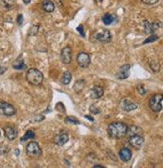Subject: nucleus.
Wrapping results in <instances>:
<instances>
[{
	"label": "nucleus",
	"instance_id": "obj_1",
	"mask_svg": "<svg viewBox=\"0 0 163 168\" xmlns=\"http://www.w3.org/2000/svg\"><path fill=\"white\" fill-rule=\"evenodd\" d=\"M128 126L122 122H113L107 128L109 136L113 139H121L127 135Z\"/></svg>",
	"mask_w": 163,
	"mask_h": 168
},
{
	"label": "nucleus",
	"instance_id": "obj_2",
	"mask_svg": "<svg viewBox=\"0 0 163 168\" xmlns=\"http://www.w3.org/2000/svg\"><path fill=\"white\" fill-rule=\"evenodd\" d=\"M25 79L31 86H40L43 82V74L39 69H37L35 68H31L29 69H27Z\"/></svg>",
	"mask_w": 163,
	"mask_h": 168
},
{
	"label": "nucleus",
	"instance_id": "obj_3",
	"mask_svg": "<svg viewBox=\"0 0 163 168\" xmlns=\"http://www.w3.org/2000/svg\"><path fill=\"white\" fill-rule=\"evenodd\" d=\"M162 101L163 94H154L149 100V107L153 112L158 113L162 110Z\"/></svg>",
	"mask_w": 163,
	"mask_h": 168
},
{
	"label": "nucleus",
	"instance_id": "obj_4",
	"mask_svg": "<svg viewBox=\"0 0 163 168\" xmlns=\"http://www.w3.org/2000/svg\"><path fill=\"white\" fill-rule=\"evenodd\" d=\"M27 156L31 158H37L41 155V149L38 145V143L35 141H31L26 145V150H25Z\"/></svg>",
	"mask_w": 163,
	"mask_h": 168
},
{
	"label": "nucleus",
	"instance_id": "obj_5",
	"mask_svg": "<svg viewBox=\"0 0 163 168\" xmlns=\"http://www.w3.org/2000/svg\"><path fill=\"white\" fill-rule=\"evenodd\" d=\"M94 37L97 41L102 43H108L112 40V34L108 29H100L96 31Z\"/></svg>",
	"mask_w": 163,
	"mask_h": 168
},
{
	"label": "nucleus",
	"instance_id": "obj_6",
	"mask_svg": "<svg viewBox=\"0 0 163 168\" xmlns=\"http://www.w3.org/2000/svg\"><path fill=\"white\" fill-rule=\"evenodd\" d=\"M16 113V109L11 104L5 102V101H0V114L3 116H7L10 117Z\"/></svg>",
	"mask_w": 163,
	"mask_h": 168
},
{
	"label": "nucleus",
	"instance_id": "obj_7",
	"mask_svg": "<svg viewBox=\"0 0 163 168\" xmlns=\"http://www.w3.org/2000/svg\"><path fill=\"white\" fill-rule=\"evenodd\" d=\"M143 26H144V32L147 34H153L154 32L162 26V23L160 21H154V22H150L145 20L143 22Z\"/></svg>",
	"mask_w": 163,
	"mask_h": 168
},
{
	"label": "nucleus",
	"instance_id": "obj_8",
	"mask_svg": "<svg viewBox=\"0 0 163 168\" xmlns=\"http://www.w3.org/2000/svg\"><path fill=\"white\" fill-rule=\"evenodd\" d=\"M128 142L134 149L139 150L144 143V137L141 136L140 134H135V135H132V136H129Z\"/></svg>",
	"mask_w": 163,
	"mask_h": 168
},
{
	"label": "nucleus",
	"instance_id": "obj_9",
	"mask_svg": "<svg viewBox=\"0 0 163 168\" xmlns=\"http://www.w3.org/2000/svg\"><path fill=\"white\" fill-rule=\"evenodd\" d=\"M77 63L81 68H88L91 64V57L87 53H80L77 57Z\"/></svg>",
	"mask_w": 163,
	"mask_h": 168
},
{
	"label": "nucleus",
	"instance_id": "obj_10",
	"mask_svg": "<svg viewBox=\"0 0 163 168\" xmlns=\"http://www.w3.org/2000/svg\"><path fill=\"white\" fill-rule=\"evenodd\" d=\"M72 58H73V50L69 46H66L64 48L60 51V59L64 64H71L72 62Z\"/></svg>",
	"mask_w": 163,
	"mask_h": 168
},
{
	"label": "nucleus",
	"instance_id": "obj_11",
	"mask_svg": "<svg viewBox=\"0 0 163 168\" xmlns=\"http://www.w3.org/2000/svg\"><path fill=\"white\" fill-rule=\"evenodd\" d=\"M4 135H5V137L9 141H12V140H14L17 137L18 132L16 128H14L13 126H5L4 127Z\"/></svg>",
	"mask_w": 163,
	"mask_h": 168
},
{
	"label": "nucleus",
	"instance_id": "obj_12",
	"mask_svg": "<svg viewBox=\"0 0 163 168\" xmlns=\"http://www.w3.org/2000/svg\"><path fill=\"white\" fill-rule=\"evenodd\" d=\"M130 74V64H124L120 68L118 73L116 74V78L118 80H126Z\"/></svg>",
	"mask_w": 163,
	"mask_h": 168
},
{
	"label": "nucleus",
	"instance_id": "obj_13",
	"mask_svg": "<svg viewBox=\"0 0 163 168\" xmlns=\"http://www.w3.org/2000/svg\"><path fill=\"white\" fill-rule=\"evenodd\" d=\"M68 141H69V135L64 131L59 133L58 135H55V137H54V143L57 144L58 146H64Z\"/></svg>",
	"mask_w": 163,
	"mask_h": 168
},
{
	"label": "nucleus",
	"instance_id": "obj_14",
	"mask_svg": "<svg viewBox=\"0 0 163 168\" xmlns=\"http://www.w3.org/2000/svg\"><path fill=\"white\" fill-rule=\"evenodd\" d=\"M121 108H122L124 111L126 112H131L134 111L138 108V105L136 103H134L132 101H129V100H123L121 102Z\"/></svg>",
	"mask_w": 163,
	"mask_h": 168
},
{
	"label": "nucleus",
	"instance_id": "obj_15",
	"mask_svg": "<svg viewBox=\"0 0 163 168\" xmlns=\"http://www.w3.org/2000/svg\"><path fill=\"white\" fill-rule=\"evenodd\" d=\"M119 157L123 162H128L132 158V152L129 148L124 147L119 151Z\"/></svg>",
	"mask_w": 163,
	"mask_h": 168
},
{
	"label": "nucleus",
	"instance_id": "obj_16",
	"mask_svg": "<svg viewBox=\"0 0 163 168\" xmlns=\"http://www.w3.org/2000/svg\"><path fill=\"white\" fill-rule=\"evenodd\" d=\"M104 95V89L100 86H94L91 89V97L93 99H100Z\"/></svg>",
	"mask_w": 163,
	"mask_h": 168
},
{
	"label": "nucleus",
	"instance_id": "obj_17",
	"mask_svg": "<svg viewBox=\"0 0 163 168\" xmlns=\"http://www.w3.org/2000/svg\"><path fill=\"white\" fill-rule=\"evenodd\" d=\"M116 19H117V16L115 14H112V13H106V14H104L103 17H102V21H103L105 25L113 24L114 21H116Z\"/></svg>",
	"mask_w": 163,
	"mask_h": 168
},
{
	"label": "nucleus",
	"instance_id": "obj_18",
	"mask_svg": "<svg viewBox=\"0 0 163 168\" xmlns=\"http://www.w3.org/2000/svg\"><path fill=\"white\" fill-rule=\"evenodd\" d=\"M41 6H43V9L46 12H53L55 9V5L53 1L50 0H44V1L41 3Z\"/></svg>",
	"mask_w": 163,
	"mask_h": 168
},
{
	"label": "nucleus",
	"instance_id": "obj_19",
	"mask_svg": "<svg viewBox=\"0 0 163 168\" xmlns=\"http://www.w3.org/2000/svg\"><path fill=\"white\" fill-rule=\"evenodd\" d=\"M12 68L14 69H16V71H22V69H26V64H25L24 62H23V59L21 58H19V59H17L14 63H13Z\"/></svg>",
	"mask_w": 163,
	"mask_h": 168
},
{
	"label": "nucleus",
	"instance_id": "obj_20",
	"mask_svg": "<svg viewBox=\"0 0 163 168\" xmlns=\"http://www.w3.org/2000/svg\"><path fill=\"white\" fill-rule=\"evenodd\" d=\"M0 5L5 10H9L15 6V1L14 0H0Z\"/></svg>",
	"mask_w": 163,
	"mask_h": 168
},
{
	"label": "nucleus",
	"instance_id": "obj_21",
	"mask_svg": "<svg viewBox=\"0 0 163 168\" xmlns=\"http://www.w3.org/2000/svg\"><path fill=\"white\" fill-rule=\"evenodd\" d=\"M142 130L137 127V126H130V127H128V130H127V134L129 135V136H132V135H135V134H139L141 133Z\"/></svg>",
	"mask_w": 163,
	"mask_h": 168
},
{
	"label": "nucleus",
	"instance_id": "obj_22",
	"mask_svg": "<svg viewBox=\"0 0 163 168\" xmlns=\"http://www.w3.org/2000/svg\"><path fill=\"white\" fill-rule=\"evenodd\" d=\"M149 66H150L151 69L153 72H159L160 71V63L158 62V60H155V59H152L149 62Z\"/></svg>",
	"mask_w": 163,
	"mask_h": 168
},
{
	"label": "nucleus",
	"instance_id": "obj_23",
	"mask_svg": "<svg viewBox=\"0 0 163 168\" xmlns=\"http://www.w3.org/2000/svg\"><path fill=\"white\" fill-rule=\"evenodd\" d=\"M84 87H85V81L84 80H80L74 83V90L76 93H81L83 91Z\"/></svg>",
	"mask_w": 163,
	"mask_h": 168
},
{
	"label": "nucleus",
	"instance_id": "obj_24",
	"mask_svg": "<svg viewBox=\"0 0 163 168\" xmlns=\"http://www.w3.org/2000/svg\"><path fill=\"white\" fill-rule=\"evenodd\" d=\"M72 81V74L71 73L69 72H66L62 77V84H64V85H69V83H71Z\"/></svg>",
	"mask_w": 163,
	"mask_h": 168
},
{
	"label": "nucleus",
	"instance_id": "obj_25",
	"mask_svg": "<svg viewBox=\"0 0 163 168\" xmlns=\"http://www.w3.org/2000/svg\"><path fill=\"white\" fill-rule=\"evenodd\" d=\"M34 137H35L34 132L32 131V130H28V131H26V133L24 134V136L21 138V142H24L28 139H33Z\"/></svg>",
	"mask_w": 163,
	"mask_h": 168
},
{
	"label": "nucleus",
	"instance_id": "obj_26",
	"mask_svg": "<svg viewBox=\"0 0 163 168\" xmlns=\"http://www.w3.org/2000/svg\"><path fill=\"white\" fill-rule=\"evenodd\" d=\"M159 39V36L156 35V34H150V36L148 37L147 39H145L143 41V44H147L149 43H153V41H156Z\"/></svg>",
	"mask_w": 163,
	"mask_h": 168
},
{
	"label": "nucleus",
	"instance_id": "obj_27",
	"mask_svg": "<svg viewBox=\"0 0 163 168\" xmlns=\"http://www.w3.org/2000/svg\"><path fill=\"white\" fill-rule=\"evenodd\" d=\"M64 122H66L67 124H74V125H78L80 124V121L74 119V117H67L66 120H64Z\"/></svg>",
	"mask_w": 163,
	"mask_h": 168
},
{
	"label": "nucleus",
	"instance_id": "obj_28",
	"mask_svg": "<svg viewBox=\"0 0 163 168\" xmlns=\"http://www.w3.org/2000/svg\"><path fill=\"white\" fill-rule=\"evenodd\" d=\"M137 91L141 96L146 95V90H145V88H144V86L142 85V84H139V85L137 86Z\"/></svg>",
	"mask_w": 163,
	"mask_h": 168
},
{
	"label": "nucleus",
	"instance_id": "obj_29",
	"mask_svg": "<svg viewBox=\"0 0 163 168\" xmlns=\"http://www.w3.org/2000/svg\"><path fill=\"white\" fill-rule=\"evenodd\" d=\"M38 28H39V26L38 25H35V26H32L31 27V29L29 31V35H35L37 32H38Z\"/></svg>",
	"mask_w": 163,
	"mask_h": 168
},
{
	"label": "nucleus",
	"instance_id": "obj_30",
	"mask_svg": "<svg viewBox=\"0 0 163 168\" xmlns=\"http://www.w3.org/2000/svg\"><path fill=\"white\" fill-rule=\"evenodd\" d=\"M90 111L92 112L93 114H100L101 113L100 108H98V107H96V106H91L90 107Z\"/></svg>",
	"mask_w": 163,
	"mask_h": 168
},
{
	"label": "nucleus",
	"instance_id": "obj_31",
	"mask_svg": "<svg viewBox=\"0 0 163 168\" xmlns=\"http://www.w3.org/2000/svg\"><path fill=\"white\" fill-rule=\"evenodd\" d=\"M141 1L143 3L147 4V5H154V4H156L159 0H141Z\"/></svg>",
	"mask_w": 163,
	"mask_h": 168
},
{
	"label": "nucleus",
	"instance_id": "obj_32",
	"mask_svg": "<svg viewBox=\"0 0 163 168\" xmlns=\"http://www.w3.org/2000/svg\"><path fill=\"white\" fill-rule=\"evenodd\" d=\"M77 30L80 32V34L83 36V37H85L86 36V32L84 31V27H83V25H79L78 26V28H77Z\"/></svg>",
	"mask_w": 163,
	"mask_h": 168
},
{
	"label": "nucleus",
	"instance_id": "obj_33",
	"mask_svg": "<svg viewBox=\"0 0 163 168\" xmlns=\"http://www.w3.org/2000/svg\"><path fill=\"white\" fill-rule=\"evenodd\" d=\"M16 21H17V24L18 25H21L22 22H23V16L21 14H19V15L17 16V20Z\"/></svg>",
	"mask_w": 163,
	"mask_h": 168
},
{
	"label": "nucleus",
	"instance_id": "obj_34",
	"mask_svg": "<svg viewBox=\"0 0 163 168\" xmlns=\"http://www.w3.org/2000/svg\"><path fill=\"white\" fill-rule=\"evenodd\" d=\"M5 72H6V68L0 64V74H3Z\"/></svg>",
	"mask_w": 163,
	"mask_h": 168
},
{
	"label": "nucleus",
	"instance_id": "obj_35",
	"mask_svg": "<svg viewBox=\"0 0 163 168\" xmlns=\"http://www.w3.org/2000/svg\"><path fill=\"white\" fill-rule=\"evenodd\" d=\"M22 1H23V3H24V4H29L31 0H22Z\"/></svg>",
	"mask_w": 163,
	"mask_h": 168
},
{
	"label": "nucleus",
	"instance_id": "obj_36",
	"mask_svg": "<svg viewBox=\"0 0 163 168\" xmlns=\"http://www.w3.org/2000/svg\"><path fill=\"white\" fill-rule=\"evenodd\" d=\"M93 167L94 168H104V166H102V165H94Z\"/></svg>",
	"mask_w": 163,
	"mask_h": 168
},
{
	"label": "nucleus",
	"instance_id": "obj_37",
	"mask_svg": "<svg viewBox=\"0 0 163 168\" xmlns=\"http://www.w3.org/2000/svg\"><path fill=\"white\" fill-rule=\"evenodd\" d=\"M86 118H88L90 121H94V119H93L92 117H90V116H86Z\"/></svg>",
	"mask_w": 163,
	"mask_h": 168
},
{
	"label": "nucleus",
	"instance_id": "obj_38",
	"mask_svg": "<svg viewBox=\"0 0 163 168\" xmlns=\"http://www.w3.org/2000/svg\"><path fill=\"white\" fill-rule=\"evenodd\" d=\"M95 1H96V2H98V3H100V2L103 1V0H95Z\"/></svg>",
	"mask_w": 163,
	"mask_h": 168
},
{
	"label": "nucleus",
	"instance_id": "obj_39",
	"mask_svg": "<svg viewBox=\"0 0 163 168\" xmlns=\"http://www.w3.org/2000/svg\"><path fill=\"white\" fill-rule=\"evenodd\" d=\"M0 137H1V132H0Z\"/></svg>",
	"mask_w": 163,
	"mask_h": 168
}]
</instances>
